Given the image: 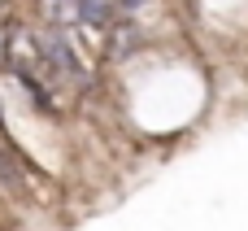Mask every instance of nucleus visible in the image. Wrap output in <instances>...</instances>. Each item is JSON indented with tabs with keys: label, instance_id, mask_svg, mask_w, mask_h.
<instances>
[{
	"label": "nucleus",
	"instance_id": "nucleus-1",
	"mask_svg": "<svg viewBox=\"0 0 248 231\" xmlns=\"http://www.w3.org/2000/svg\"><path fill=\"white\" fill-rule=\"evenodd\" d=\"M39 13L52 26H78L83 22V0H39Z\"/></svg>",
	"mask_w": 248,
	"mask_h": 231
},
{
	"label": "nucleus",
	"instance_id": "nucleus-2",
	"mask_svg": "<svg viewBox=\"0 0 248 231\" xmlns=\"http://www.w3.org/2000/svg\"><path fill=\"white\" fill-rule=\"evenodd\" d=\"M122 4H126V9H140V4H148V0H122Z\"/></svg>",
	"mask_w": 248,
	"mask_h": 231
}]
</instances>
